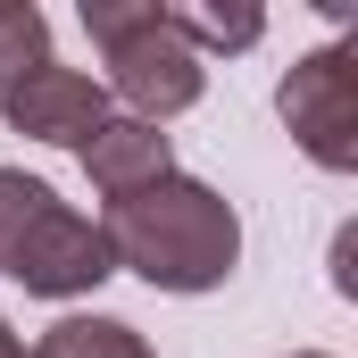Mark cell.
Returning <instances> with one entry per match:
<instances>
[{"mask_svg": "<svg viewBox=\"0 0 358 358\" xmlns=\"http://www.w3.org/2000/svg\"><path fill=\"white\" fill-rule=\"evenodd\" d=\"M50 59V17L34 0H0V92Z\"/></svg>", "mask_w": 358, "mask_h": 358, "instance_id": "obj_9", "label": "cell"}, {"mask_svg": "<svg viewBox=\"0 0 358 358\" xmlns=\"http://www.w3.org/2000/svg\"><path fill=\"white\" fill-rule=\"evenodd\" d=\"M275 108H283L292 142L308 150V167L358 176V50H350V42L300 50L292 76L275 84Z\"/></svg>", "mask_w": 358, "mask_h": 358, "instance_id": "obj_3", "label": "cell"}, {"mask_svg": "<svg viewBox=\"0 0 358 358\" xmlns=\"http://www.w3.org/2000/svg\"><path fill=\"white\" fill-rule=\"evenodd\" d=\"M100 242H108V267L142 275L150 292H176V300H200V292H225L234 267H242V208L200 176H159L142 183L134 200H108L100 208Z\"/></svg>", "mask_w": 358, "mask_h": 358, "instance_id": "obj_1", "label": "cell"}, {"mask_svg": "<svg viewBox=\"0 0 358 358\" xmlns=\"http://www.w3.org/2000/svg\"><path fill=\"white\" fill-rule=\"evenodd\" d=\"M76 159H84V176H92L100 200H134L142 183L176 176V142H167V125H142V117H108Z\"/></svg>", "mask_w": 358, "mask_h": 358, "instance_id": "obj_6", "label": "cell"}, {"mask_svg": "<svg viewBox=\"0 0 358 358\" xmlns=\"http://www.w3.org/2000/svg\"><path fill=\"white\" fill-rule=\"evenodd\" d=\"M50 200H59V192H50L42 176H25V167H0V267H8L17 234H25V225H34V217L50 208Z\"/></svg>", "mask_w": 358, "mask_h": 358, "instance_id": "obj_10", "label": "cell"}, {"mask_svg": "<svg viewBox=\"0 0 358 358\" xmlns=\"http://www.w3.org/2000/svg\"><path fill=\"white\" fill-rule=\"evenodd\" d=\"M292 358H334V350H292Z\"/></svg>", "mask_w": 358, "mask_h": 358, "instance_id": "obj_13", "label": "cell"}, {"mask_svg": "<svg viewBox=\"0 0 358 358\" xmlns=\"http://www.w3.org/2000/svg\"><path fill=\"white\" fill-rule=\"evenodd\" d=\"M108 117H117V108H108L100 76L59 67V59H42L34 76H17V84L0 92V125L25 134V142H42V150H84Z\"/></svg>", "mask_w": 358, "mask_h": 358, "instance_id": "obj_5", "label": "cell"}, {"mask_svg": "<svg viewBox=\"0 0 358 358\" xmlns=\"http://www.w3.org/2000/svg\"><path fill=\"white\" fill-rule=\"evenodd\" d=\"M350 259H358V234L342 225V242H334V292H358V267H350Z\"/></svg>", "mask_w": 358, "mask_h": 358, "instance_id": "obj_11", "label": "cell"}, {"mask_svg": "<svg viewBox=\"0 0 358 358\" xmlns=\"http://www.w3.org/2000/svg\"><path fill=\"white\" fill-rule=\"evenodd\" d=\"M167 25L183 34V50H192L200 67H208L217 50H250V42L267 34V17H259V8H234V17H225V8H167Z\"/></svg>", "mask_w": 358, "mask_h": 358, "instance_id": "obj_8", "label": "cell"}, {"mask_svg": "<svg viewBox=\"0 0 358 358\" xmlns=\"http://www.w3.org/2000/svg\"><path fill=\"white\" fill-rule=\"evenodd\" d=\"M8 283H25L34 300H84V292H100L108 283V242H100V217H84V208H67V200H50L25 234H17V250H8Z\"/></svg>", "mask_w": 358, "mask_h": 358, "instance_id": "obj_4", "label": "cell"}, {"mask_svg": "<svg viewBox=\"0 0 358 358\" xmlns=\"http://www.w3.org/2000/svg\"><path fill=\"white\" fill-rule=\"evenodd\" d=\"M84 34L100 42V92L142 117V125H167L183 108H200L208 67L183 50V34L167 25V0H84Z\"/></svg>", "mask_w": 358, "mask_h": 358, "instance_id": "obj_2", "label": "cell"}, {"mask_svg": "<svg viewBox=\"0 0 358 358\" xmlns=\"http://www.w3.org/2000/svg\"><path fill=\"white\" fill-rule=\"evenodd\" d=\"M0 358H25V342H17V325L0 317Z\"/></svg>", "mask_w": 358, "mask_h": 358, "instance_id": "obj_12", "label": "cell"}, {"mask_svg": "<svg viewBox=\"0 0 358 358\" xmlns=\"http://www.w3.org/2000/svg\"><path fill=\"white\" fill-rule=\"evenodd\" d=\"M25 358H159L125 317H59Z\"/></svg>", "mask_w": 358, "mask_h": 358, "instance_id": "obj_7", "label": "cell"}]
</instances>
